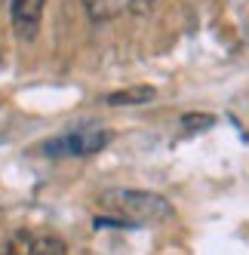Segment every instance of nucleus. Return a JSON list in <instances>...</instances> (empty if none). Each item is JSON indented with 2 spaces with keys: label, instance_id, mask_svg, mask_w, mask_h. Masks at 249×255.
I'll return each instance as SVG.
<instances>
[{
  "label": "nucleus",
  "instance_id": "0eeeda50",
  "mask_svg": "<svg viewBox=\"0 0 249 255\" xmlns=\"http://www.w3.org/2000/svg\"><path fill=\"white\" fill-rule=\"evenodd\" d=\"M31 255H68V246H65V240H59V237H37Z\"/></svg>",
  "mask_w": 249,
  "mask_h": 255
},
{
  "label": "nucleus",
  "instance_id": "1a4fd4ad",
  "mask_svg": "<svg viewBox=\"0 0 249 255\" xmlns=\"http://www.w3.org/2000/svg\"><path fill=\"white\" fill-rule=\"evenodd\" d=\"M151 3H154V0H126V6H129L132 12H148Z\"/></svg>",
  "mask_w": 249,
  "mask_h": 255
},
{
  "label": "nucleus",
  "instance_id": "423d86ee",
  "mask_svg": "<svg viewBox=\"0 0 249 255\" xmlns=\"http://www.w3.org/2000/svg\"><path fill=\"white\" fill-rule=\"evenodd\" d=\"M34 240H37V237H31L28 231L12 234L9 243H6V249H3V255H31L34 252Z\"/></svg>",
  "mask_w": 249,
  "mask_h": 255
},
{
  "label": "nucleus",
  "instance_id": "f257e3e1",
  "mask_svg": "<svg viewBox=\"0 0 249 255\" xmlns=\"http://www.w3.org/2000/svg\"><path fill=\"white\" fill-rule=\"evenodd\" d=\"M102 206H108L114 215L126 218V222H160V218L172 215L169 200L157 197L151 191H132V188L102 194Z\"/></svg>",
  "mask_w": 249,
  "mask_h": 255
},
{
  "label": "nucleus",
  "instance_id": "f03ea898",
  "mask_svg": "<svg viewBox=\"0 0 249 255\" xmlns=\"http://www.w3.org/2000/svg\"><path fill=\"white\" fill-rule=\"evenodd\" d=\"M43 9H46V0H12V28L25 43H31L40 34Z\"/></svg>",
  "mask_w": 249,
  "mask_h": 255
},
{
  "label": "nucleus",
  "instance_id": "39448f33",
  "mask_svg": "<svg viewBox=\"0 0 249 255\" xmlns=\"http://www.w3.org/2000/svg\"><path fill=\"white\" fill-rule=\"evenodd\" d=\"M83 6H86V12H90L96 22H102V19L117 15L123 6H126V0H83Z\"/></svg>",
  "mask_w": 249,
  "mask_h": 255
},
{
  "label": "nucleus",
  "instance_id": "20e7f679",
  "mask_svg": "<svg viewBox=\"0 0 249 255\" xmlns=\"http://www.w3.org/2000/svg\"><path fill=\"white\" fill-rule=\"evenodd\" d=\"M154 99V89L151 86H129V89H120V93H111L108 105H145Z\"/></svg>",
  "mask_w": 249,
  "mask_h": 255
},
{
  "label": "nucleus",
  "instance_id": "6e6552de",
  "mask_svg": "<svg viewBox=\"0 0 249 255\" xmlns=\"http://www.w3.org/2000/svg\"><path fill=\"white\" fill-rule=\"evenodd\" d=\"M206 126H212V117L209 114H185L182 117V129H188V132L206 129Z\"/></svg>",
  "mask_w": 249,
  "mask_h": 255
},
{
  "label": "nucleus",
  "instance_id": "7ed1b4c3",
  "mask_svg": "<svg viewBox=\"0 0 249 255\" xmlns=\"http://www.w3.org/2000/svg\"><path fill=\"white\" fill-rule=\"evenodd\" d=\"M108 144V132L102 129H83V132H71L59 141L46 144L49 154H96Z\"/></svg>",
  "mask_w": 249,
  "mask_h": 255
}]
</instances>
